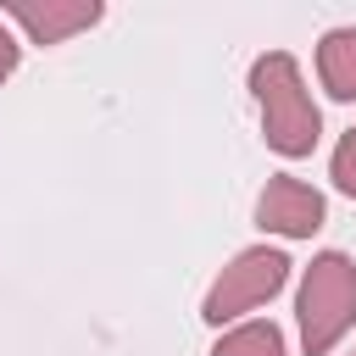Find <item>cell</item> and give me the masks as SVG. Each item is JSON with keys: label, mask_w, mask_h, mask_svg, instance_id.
I'll return each instance as SVG.
<instances>
[{"label": "cell", "mask_w": 356, "mask_h": 356, "mask_svg": "<svg viewBox=\"0 0 356 356\" xmlns=\"http://www.w3.org/2000/svg\"><path fill=\"white\" fill-rule=\"evenodd\" d=\"M317 78L334 100H356V28H328L317 44Z\"/></svg>", "instance_id": "cell-6"}, {"label": "cell", "mask_w": 356, "mask_h": 356, "mask_svg": "<svg viewBox=\"0 0 356 356\" xmlns=\"http://www.w3.org/2000/svg\"><path fill=\"white\" fill-rule=\"evenodd\" d=\"M284 284H289V256L273 250V245H250V250H239V256L211 278V289H206V300H200V317H206L211 328H222V323H234L239 312H256L261 300H273Z\"/></svg>", "instance_id": "cell-3"}, {"label": "cell", "mask_w": 356, "mask_h": 356, "mask_svg": "<svg viewBox=\"0 0 356 356\" xmlns=\"http://www.w3.org/2000/svg\"><path fill=\"white\" fill-rule=\"evenodd\" d=\"M295 317H300V350L306 356H328L350 334V323H356V261L345 250L312 256L300 295H295Z\"/></svg>", "instance_id": "cell-2"}, {"label": "cell", "mask_w": 356, "mask_h": 356, "mask_svg": "<svg viewBox=\"0 0 356 356\" xmlns=\"http://www.w3.org/2000/svg\"><path fill=\"white\" fill-rule=\"evenodd\" d=\"M328 178H334V189H339V195H350V200H356V128H345V139L334 145Z\"/></svg>", "instance_id": "cell-8"}, {"label": "cell", "mask_w": 356, "mask_h": 356, "mask_svg": "<svg viewBox=\"0 0 356 356\" xmlns=\"http://www.w3.org/2000/svg\"><path fill=\"white\" fill-rule=\"evenodd\" d=\"M0 11L11 22H22L33 44H61V39H72V33H83V28L100 22L95 0H44V6L39 0H6Z\"/></svg>", "instance_id": "cell-5"}, {"label": "cell", "mask_w": 356, "mask_h": 356, "mask_svg": "<svg viewBox=\"0 0 356 356\" xmlns=\"http://www.w3.org/2000/svg\"><path fill=\"white\" fill-rule=\"evenodd\" d=\"M211 356H289V350H284L278 323H239L211 345Z\"/></svg>", "instance_id": "cell-7"}, {"label": "cell", "mask_w": 356, "mask_h": 356, "mask_svg": "<svg viewBox=\"0 0 356 356\" xmlns=\"http://www.w3.org/2000/svg\"><path fill=\"white\" fill-rule=\"evenodd\" d=\"M17 61H22V44H17V39H11V28L0 22V83L17 72Z\"/></svg>", "instance_id": "cell-9"}, {"label": "cell", "mask_w": 356, "mask_h": 356, "mask_svg": "<svg viewBox=\"0 0 356 356\" xmlns=\"http://www.w3.org/2000/svg\"><path fill=\"white\" fill-rule=\"evenodd\" d=\"M250 95L261 106V139L278 156L300 161V156L317 150L323 117H317V100H312L306 78H300V61L289 50H267V56L250 61Z\"/></svg>", "instance_id": "cell-1"}, {"label": "cell", "mask_w": 356, "mask_h": 356, "mask_svg": "<svg viewBox=\"0 0 356 356\" xmlns=\"http://www.w3.org/2000/svg\"><path fill=\"white\" fill-rule=\"evenodd\" d=\"M323 217H328L323 195H317L312 184L289 178V172L267 178V189L256 195V228H267V234H284V239H312V234L323 228Z\"/></svg>", "instance_id": "cell-4"}]
</instances>
